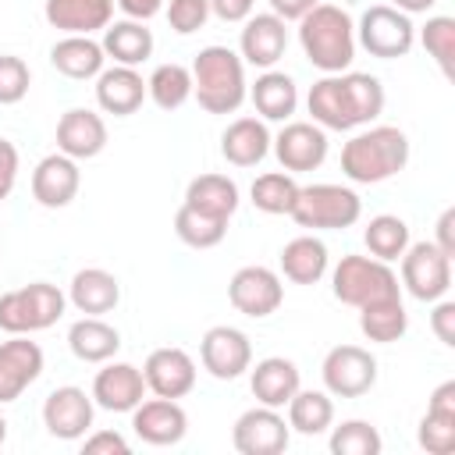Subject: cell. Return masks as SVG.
Here are the masks:
<instances>
[{
  "mask_svg": "<svg viewBox=\"0 0 455 455\" xmlns=\"http://www.w3.org/2000/svg\"><path fill=\"white\" fill-rule=\"evenodd\" d=\"M306 110L313 124L323 132H352L363 124H373L384 114V85L377 75L366 71H338L323 75L309 85Z\"/></svg>",
  "mask_w": 455,
  "mask_h": 455,
  "instance_id": "1",
  "label": "cell"
},
{
  "mask_svg": "<svg viewBox=\"0 0 455 455\" xmlns=\"http://www.w3.org/2000/svg\"><path fill=\"white\" fill-rule=\"evenodd\" d=\"M409 164V135L395 124H370L341 146V174L355 185H380Z\"/></svg>",
  "mask_w": 455,
  "mask_h": 455,
  "instance_id": "2",
  "label": "cell"
},
{
  "mask_svg": "<svg viewBox=\"0 0 455 455\" xmlns=\"http://www.w3.org/2000/svg\"><path fill=\"white\" fill-rule=\"evenodd\" d=\"M299 46L306 60L323 71L338 75L348 71L355 60V21L338 4H316L299 18Z\"/></svg>",
  "mask_w": 455,
  "mask_h": 455,
  "instance_id": "3",
  "label": "cell"
},
{
  "mask_svg": "<svg viewBox=\"0 0 455 455\" xmlns=\"http://www.w3.org/2000/svg\"><path fill=\"white\" fill-rule=\"evenodd\" d=\"M188 71H192V96L206 114H235L249 96L245 60L231 46L220 43L203 46Z\"/></svg>",
  "mask_w": 455,
  "mask_h": 455,
  "instance_id": "4",
  "label": "cell"
},
{
  "mask_svg": "<svg viewBox=\"0 0 455 455\" xmlns=\"http://www.w3.org/2000/svg\"><path fill=\"white\" fill-rule=\"evenodd\" d=\"M288 217L309 231H345L363 217V199L355 188L334 185V181L299 185V196H295Z\"/></svg>",
  "mask_w": 455,
  "mask_h": 455,
  "instance_id": "5",
  "label": "cell"
},
{
  "mask_svg": "<svg viewBox=\"0 0 455 455\" xmlns=\"http://www.w3.org/2000/svg\"><path fill=\"white\" fill-rule=\"evenodd\" d=\"M331 288H334V299L341 306H352V309H363L377 299H387V295H402V284H398V274L377 259V256H341L338 267L331 270Z\"/></svg>",
  "mask_w": 455,
  "mask_h": 455,
  "instance_id": "6",
  "label": "cell"
},
{
  "mask_svg": "<svg viewBox=\"0 0 455 455\" xmlns=\"http://www.w3.org/2000/svg\"><path fill=\"white\" fill-rule=\"evenodd\" d=\"M68 309V295L50 281H32L25 288L0 295V331L7 334H36L53 327Z\"/></svg>",
  "mask_w": 455,
  "mask_h": 455,
  "instance_id": "7",
  "label": "cell"
},
{
  "mask_svg": "<svg viewBox=\"0 0 455 455\" xmlns=\"http://www.w3.org/2000/svg\"><path fill=\"white\" fill-rule=\"evenodd\" d=\"M355 46H363L370 57H380V60L409 57V50L416 46V25L405 11L391 4H373L363 11L355 25Z\"/></svg>",
  "mask_w": 455,
  "mask_h": 455,
  "instance_id": "8",
  "label": "cell"
},
{
  "mask_svg": "<svg viewBox=\"0 0 455 455\" xmlns=\"http://www.w3.org/2000/svg\"><path fill=\"white\" fill-rule=\"evenodd\" d=\"M320 377L331 398H363L377 384V359L363 345H334L320 363Z\"/></svg>",
  "mask_w": 455,
  "mask_h": 455,
  "instance_id": "9",
  "label": "cell"
},
{
  "mask_svg": "<svg viewBox=\"0 0 455 455\" xmlns=\"http://www.w3.org/2000/svg\"><path fill=\"white\" fill-rule=\"evenodd\" d=\"M402 288L419 302H437L451 288V256L434 242H409L402 252Z\"/></svg>",
  "mask_w": 455,
  "mask_h": 455,
  "instance_id": "10",
  "label": "cell"
},
{
  "mask_svg": "<svg viewBox=\"0 0 455 455\" xmlns=\"http://www.w3.org/2000/svg\"><path fill=\"white\" fill-rule=\"evenodd\" d=\"M291 441V427L281 416V409L252 405L245 409L231 427V444L238 455H281Z\"/></svg>",
  "mask_w": 455,
  "mask_h": 455,
  "instance_id": "11",
  "label": "cell"
},
{
  "mask_svg": "<svg viewBox=\"0 0 455 455\" xmlns=\"http://www.w3.org/2000/svg\"><path fill=\"white\" fill-rule=\"evenodd\" d=\"M228 302L242 316H252V320H263V316L277 313L281 302H284L281 274L270 270V267H259V263L235 270V277L228 281Z\"/></svg>",
  "mask_w": 455,
  "mask_h": 455,
  "instance_id": "12",
  "label": "cell"
},
{
  "mask_svg": "<svg viewBox=\"0 0 455 455\" xmlns=\"http://www.w3.org/2000/svg\"><path fill=\"white\" fill-rule=\"evenodd\" d=\"M270 149L288 174H306L327 160L331 142H327V132L313 121H284V128L270 139Z\"/></svg>",
  "mask_w": 455,
  "mask_h": 455,
  "instance_id": "13",
  "label": "cell"
},
{
  "mask_svg": "<svg viewBox=\"0 0 455 455\" xmlns=\"http://www.w3.org/2000/svg\"><path fill=\"white\" fill-rule=\"evenodd\" d=\"M199 363L217 380H238L252 366V341L245 331L217 323L199 341Z\"/></svg>",
  "mask_w": 455,
  "mask_h": 455,
  "instance_id": "14",
  "label": "cell"
},
{
  "mask_svg": "<svg viewBox=\"0 0 455 455\" xmlns=\"http://www.w3.org/2000/svg\"><path fill=\"white\" fill-rule=\"evenodd\" d=\"M92 416H96L92 395H85V387H75V384L53 387L46 395V402H43V427L57 441H78V437H85L89 427H92Z\"/></svg>",
  "mask_w": 455,
  "mask_h": 455,
  "instance_id": "15",
  "label": "cell"
},
{
  "mask_svg": "<svg viewBox=\"0 0 455 455\" xmlns=\"http://www.w3.org/2000/svg\"><path fill=\"white\" fill-rule=\"evenodd\" d=\"M43 348L28 334H11L0 341V405L18 402L43 377Z\"/></svg>",
  "mask_w": 455,
  "mask_h": 455,
  "instance_id": "16",
  "label": "cell"
},
{
  "mask_svg": "<svg viewBox=\"0 0 455 455\" xmlns=\"http://www.w3.org/2000/svg\"><path fill=\"white\" fill-rule=\"evenodd\" d=\"M132 430L139 441L153 448H171L188 434V412L178 398H142L132 409Z\"/></svg>",
  "mask_w": 455,
  "mask_h": 455,
  "instance_id": "17",
  "label": "cell"
},
{
  "mask_svg": "<svg viewBox=\"0 0 455 455\" xmlns=\"http://www.w3.org/2000/svg\"><path fill=\"white\" fill-rule=\"evenodd\" d=\"M288 50V21H281L274 11L263 14H249L242 21V36H238V57L259 71L274 68Z\"/></svg>",
  "mask_w": 455,
  "mask_h": 455,
  "instance_id": "18",
  "label": "cell"
},
{
  "mask_svg": "<svg viewBox=\"0 0 455 455\" xmlns=\"http://www.w3.org/2000/svg\"><path fill=\"white\" fill-rule=\"evenodd\" d=\"M142 377H146V391L160 398H185L196 387V359L178 345H164L146 355Z\"/></svg>",
  "mask_w": 455,
  "mask_h": 455,
  "instance_id": "19",
  "label": "cell"
},
{
  "mask_svg": "<svg viewBox=\"0 0 455 455\" xmlns=\"http://www.w3.org/2000/svg\"><path fill=\"white\" fill-rule=\"evenodd\" d=\"M92 402L107 412H132L142 398H146V377L139 366L132 363H114L107 359L103 370H96L92 377Z\"/></svg>",
  "mask_w": 455,
  "mask_h": 455,
  "instance_id": "20",
  "label": "cell"
},
{
  "mask_svg": "<svg viewBox=\"0 0 455 455\" xmlns=\"http://www.w3.org/2000/svg\"><path fill=\"white\" fill-rule=\"evenodd\" d=\"M107 149V121L89 107H71L57 121V153L71 160H92Z\"/></svg>",
  "mask_w": 455,
  "mask_h": 455,
  "instance_id": "21",
  "label": "cell"
},
{
  "mask_svg": "<svg viewBox=\"0 0 455 455\" xmlns=\"http://www.w3.org/2000/svg\"><path fill=\"white\" fill-rule=\"evenodd\" d=\"M82 188V171L78 160L64 156V153H50L36 164L32 171V199L46 210H64Z\"/></svg>",
  "mask_w": 455,
  "mask_h": 455,
  "instance_id": "22",
  "label": "cell"
},
{
  "mask_svg": "<svg viewBox=\"0 0 455 455\" xmlns=\"http://www.w3.org/2000/svg\"><path fill=\"white\" fill-rule=\"evenodd\" d=\"M416 441L427 455H451L455 451V380L434 387L427 412L419 419Z\"/></svg>",
  "mask_w": 455,
  "mask_h": 455,
  "instance_id": "23",
  "label": "cell"
},
{
  "mask_svg": "<svg viewBox=\"0 0 455 455\" xmlns=\"http://www.w3.org/2000/svg\"><path fill=\"white\" fill-rule=\"evenodd\" d=\"M96 103L103 114L132 117L146 103V78L139 75V68L110 64L96 75Z\"/></svg>",
  "mask_w": 455,
  "mask_h": 455,
  "instance_id": "24",
  "label": "cell"
},
{
  "mask_svg": "<svg viewBox=\"0 0 455 455\" xmlns=\"http://www.w3.org/2000/svg\"><path fill=\"white\" fill-rule=\"evenodd\" d=\"M43 14L64 36H92L114 21V0H46Z\"/></svg>",
  "mask_w": 455,
  "mask_h": 455,
  "instance_id": "25",
  "label": "cell"
},
{
  "mask_svg": "<svg viewBox=\"0 0 455 455\" xmlns=\"http://www.w3.org/2000/svg\"><path fill=\"white\" fill-rule=\"evenodd\" d=\"M270 128L263 117H235L220 132V156L231 167H256L270 153Z\"/></svg>",
  "mask_w": 455,
  "mask_h": 455,
  "instance_id": "26",
  "label": "cell"
},
{
  "mask_svg": "<svg viewBox=\"0 0 455 455\" xmlns=\"http://www.w3.org/2000/svg\"><path fill=\"white\" fill-rule=\"evenodd\" d=\"M249 387H252V398L259 405H270V409H284L288 398L302 387V377H299V366L284 355H267L259 359L256 366H249Z\"/></svg>",
  "mask_w": 455,
  "mask_h": 455,
  "instance_id": "27",
  "label": "cell"
},
{
  "mask_svg": "<svg viewBox=\"0 0 455 455\" xmlns=\"http://www.w3.org/2000/svg\"><path fill=\"white\" fill-rule=\"evenodd\" d=\"M68 302L85 316L114 313L121 302V281L103 267H85L68 284Z\"/></svg>",
  "mask_w": 455,
  "mask_h": 455,
  "instance_id": "28",
  "label": "cell"
},
{
  "mask_svg": "<svg viewBox=\"0 0 455 455\" xmlns=\"http://www.w3.org/2000/svg\"><path fill=\"white\" fill-rule=\"evenodd\" d=\"M107 60L114 64H124V68H139L153 57V32L146 28V21H135V18H121V21H110L103 28V39H100Z\"/></svg>",
  "mask_w": 455,
  "mask_h": 455,
  "instance_id": "29",
  "label": "cell"
},
{
  "mask_svg": "<svg viewBox=\"0 0 455 455\" xmlns=\"http://www.w3.org/2000/svg\"><path fill=\"white\" fill-rule=\"evenodd\" d=\"M50 64L64 78L85 82V78H96L107 68V53H103V46L92 36H60L50 46Z\"/></svg>",
  "mask_w": 455,
  "mask_h": 455,
  "instance_id": "30",
  "label": "cell"
},
{
  "mask_svg": "<svg viewBox=\"0 0 455 455\" xmlns=\"http://www.w3.org/2000/svg\"><path fill=\"white\" fill-rule=\"evenodd\" d=\"M249 100H252V107L263 121H291V114L299 107V85H295L291 75L267 68L249 85Z\"/></svg>",
  "mask_w": 455,
  "mask_h": 455,
  "instance_id": "31",
  "label": "cell"
},
{
  "mask_svg": "<svg viewBox=\"0 0 455 455\" xmlns=\"http://www.w3.org/2000/svg\"><path fill=\"white\" fill-rule=\"evenodd\" d=\"M68 348L82 363H107L121 352V331L103 316H82L68 327Z\"/></svg>",
  "mask_w": 455,
  "mask_h": 455,
  "instance_id": "32",
  "label": "cell"
},
{
  "mask_svg": "<svg viewBox=\"0 0 455 455\" xmlns=\"http://www.w3.org/2000/svg\"><path fill=\"white\" fill-rule=\"evenodd\" d=\"M238 203H242L238 185L228 174H199L185 188V206H192L206 217H217V220H231Z\"/></svg>",
  "mask_w": 455,
  "mask_h": 455,
  "instance_id": "33",
  "label": "cell"
},
{
  "mask_svg": "<svg viewBox=\"0 0 455 455\" xmlns=\"http://www.w3.org/2000/svg\"><path fill=\"white\" fill-rule=\"evenodd\" d=\"M327 263H331L327 245L316 235H299L281 249V274L291 284H316L327 274Z\"/></svg>",
  "mask_w": 455,
  "mask_h": 455,
  "instance_id": "34",
  "label": "cell"
},
{
  "mask_svg": "<svg viewBox=\"0 0 455 455\" xmlns=\"http://www.w3.org/2000/svg\"><path fill=\"white\" fill-rule=\"evenodd\" d=\"M359 331L377 345L402 341L405 331H409V313H405L402 295H387V299H377V302L363 306L359 309Z\"/></svg>",
  "mask_w": 455,
  "mask_h": 455,
  "instance_id": "35",
  "label": "cell"
},
{
  "mask_svg": "<svg viewBox=\"0 0 455 455\" xmlns=\"http://www.w3.org/2000/svg\"><path fill=\"white\" fill-rule=\"evenodd\" d=\"M284 409H288V427L302 437H320L334 423V402L327 391L316 387H299Z\"/></svg>",
  "mask_w": 455,
  "mask_h": 455,
  "instance_id": "36",
  "label": "cell"
},
{
  "mask_svg": "<svg viewBox=\"0 0 455 455\" xmlns=\"http://www.w3.org/2000/svg\"><path fill=\"white\" fill-rule=\"evenodd\" d=\"M146 100H153L160 110H178L192 100V71L185 64H156L146 78Z\"/></svg>",
  "mask_w": 455,
  "mask_h": 455,
  "instance_id": "37",
  "label": "cell"
},
{
  "mask_svg": "<svg viewBox=\"0 0 455 455\" xmlns=\"http://www.w3.org/2000/svg\"><path fill=\"white\" fill-rule=\"evenodd\" d=\"M363 242L370 249V256L391 263V259H402V252L409 249V224L395 213H377L370 217L366 231H363Z\"/></svg>",
  "mask_w": 455,
  "mask_h": 455,
  "instance_id": "38",
  "label": "cell"
},
{
  "mask_svg": "<svg viewBox=\"0 0 455 455\" xmlns=\"http://www.w3.org/2000/svg\"><path fill=\"white\" fill-rule=\"evenodd\" d=\"M249 196H252V206L259 213L277 217V213H288L291 210V203L299 196V181L288 171H267V174H259L249 185Z\"/></svg>",
  "mask_w": 455,
  "mask_h": 455,
  "instance_id": "39",
  "label": "cell"
},
{
  "mask_svg": "<svg viewBox=\"0 0 455 455\" xmlns=\"http://www.w3.org/2000/svg\"><path fill=\"white\" fill-rule=\"evenodd\" d=\"M174 235H178L188 249H213V245L224 242L228 220L206 217V213H199V210H192V206L181 203L178 213H174Z\"/></svg>",
  "mask_w": 455,
  "mask_h": 455,
  "instance_id": "40",
  "label": "cell"
},
{
  "mask_svg": "<svg viewBox=\"0 0 455 455\" xmlns=\"http://www.w3.org/2000/svg\"><path fill=\"white\" fill-rule=\"evenodd\" d=\"M416 36H419L423 50L434 57V64L441 68V75L455 78V18L434 14V18H427V25Z\"/></svg>",
  "mask_w": 455,
  "mask_h": 455,
  "instance_id": "41",
  "label": "cell"
},
{
  "mask_svg": "<svg viewBox=\"0 0 455 455\" xmlns=\"http://www.w3.org/2000/svg\"><path fill=\"white\" fill-rule=\"evenodd\" d=\"M384 441L370 419H345L331 430V451L334 455H380Z\"/></svg>",
  "mask_w": 455,
  "mask_h": 455,
  "instance_id": "42",
  "label": "cell"
},
{
  "mask_svg": "<svg viewBox=\"0 0 455 455\" xmlns=\"http://www.w3.org/2000/svg\"><path fill=\"white\" fill-rule=\"evenodd\" d=\"M32 85V71L21 57L14 53H0V107H14L28 96Z\"/></svg>",
  "mask_w": 455,
  "mask_h": 455,
  "instance_id": "43",
  "label": "cell"
},
{
  "mask_svg": "<svg viewBox=\"0 0 455 455\" xmlns=\"http://www.w3.org/2000/svg\"><path fill=\"white\" fill-rule=\"evenodd\" d=\"M164 14H167V25L178 36H192V32H199L206 25L210 0H167L164 4Z\"/></svg>",
  "mask_w": 455,
  "mask_h": 455,
  "instance_id": "44",
  "label": "cell"
},
{
  "mask_svg": "<svg viewBox=\"0 0 455 455\" xmlns=\"http://www.w3.org/2000/svg\"><path fill=\"white\" fill-rule=\"evenodd\" d=\"M82 451H85V455H128L132 444H128L124 434H117V430H92V434H85Z\"/></svg>",
  "mask_w": 455,
  "mask_h": 455,
  "instance_id": "45",
  "label": "cell"
},
{
  "mask_svg": "<svg viewBox=\"0 0 455 455\" xmlns=\"http://www.w3.org/2000/svg\"><path fill=\"white\" fill-rule=\"evenodd\" d=\"M430 331L437 334V341H441V345L455 348V302H451V299H437V302H434Z\"/></svg>",
  "mask_w": 455,
  "mask_h": 455,
  "instance_id": "46",
  "label": "cell"
},
{
  "mask_svg": "<svg viewBox=\"0 0 455 455\" xmlns=\"http://www.w3.org/2000/svg\"><path fill=\"white\" fill-rule=\"evenodd\" d=\"M14 185H18V149L11 139L0 135V203L14 192Z\"/></svg>",
  "mask_w": 455,
  "mask_h": 455,
  "instance_id": "47",
  "label": "cell"
},
{
  "mask_svg": "<svg viewBox=\"0 0 455 455\" xmlns=\"http://www.w3.org/2000/svg\"><path fill=\"white\" fill-rule=\"evenodd\" d=\"M252 7L256 0H210V14H217L220 21H245Z\"/></svg>",
  "mask_w": 455,
  "mask_h": 455,
  "instance_id": "48",
  "label": "cell"
},
{
  "mask_svg": "<svg viewBox=\"0 0 455 455\" xmlns=\"http://www.w3.org/2000/svg\"><path fill=\"white\" fill-rule=\"evenodd\" d=\"M434 245H437L444 256L455 259V206H448V210L437 217V238H434Z\"/></svg>",
  "mask_w": 455,
  "mask_h": 455,
  "instance_id": "49",
  "label": "cell"
},
{
  "mask_svg": "<svg viewBox=\"0 0 455 455\" xmlns=\"http://www.w3.org/2000/svg\"><path fill=\"white\" fill-rule=\"evenodd\" d=\"M114 4L124 11V18L149 21V18H156V14L164 11V4H167V0H114Z\"/></svg>",
  "mask_w": 455,
  "mask_h": 455,
  "instance_id": "50",
  "label": "cell"
},
{
  "mask_svg": "<svg viewBox=\"0 0 455 455\" xmlns=\"http://www.w3.org/2000/svg\"><path fill=\"white\" fill-rule=\"evenodd\" d=\"M270 11L281 18V21H299L306 11H313L320 0H267Z\"/></svg>",
  "mask_w": 455,
  "mask_h": 455,
  "instance_id": "51",
  "label": "cell"
},
{
  "mask_svg": "<svg viewBox=\"0 0 455 455\" xmlns=\"http://www.w3.org/2000/svg\"><path fill=\"white\" fill-rule=\"evenodd\" d=\"M434 4H437V0H391V7L405 11L409 18H412V14H427V11L434 7Z\"/></svg>",
  "mask_w": 455,
  "mask_h": 455,
  "instance_id": "52",
  "label": "cell"
},
{
  "mask_svg": "<svg viewBox=\"0 0 455 455\" xmlns=\"http://www.w3.org/2000/svg\"><path fill=\"white\" fill-rule=\"evenodd\" d=\"M4 441H7V419L0 416V444H4Z\"/></svg>",
  "mask_w": 455,
  "mask_h": 455,
  "instance_id": "53",
  "label": "cell"
}]
</instances>
